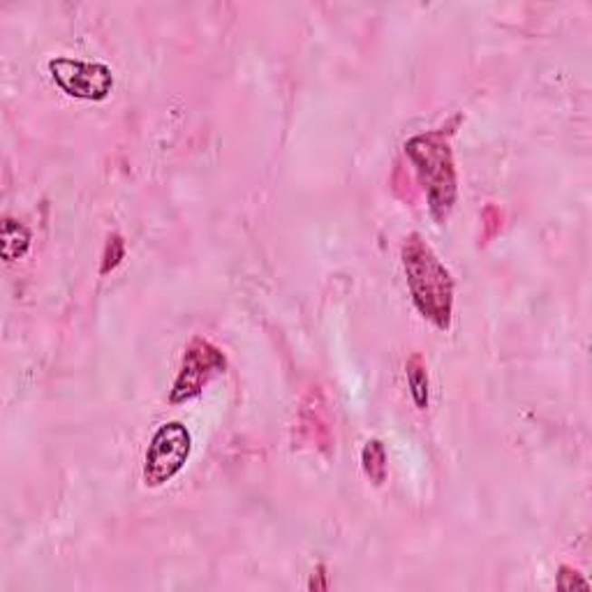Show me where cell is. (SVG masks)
<instances>
[{
  "mask_svg": "<svg viewBox=\"0 0 592 592\" xmlns=\"http://www.w3.org/2000/svg\"><path fill=\"white\" fill-rule=\"evenodd\" d=\"M3 259L5 262H16L24 255L28 253V247H31V232H28L26 225H21V222L12 220V218H5L3 222Z\"/></svg>",
  "mask_w": 592,
  "mask_h": 592,
  "instance_id": "7",
  "label": "cell"
},
{
  "mask_svg": "<svg viewBox=\"0 0 592 592\" xmlns=\"http://www.w3.org/2000/svg\"><path fill=\"white\" fill-rule=\"evenodd\" d=\"M192 451V435L180 422L162 423L150 438L144 459V484L158 489L186 468Z\"/></svg>",
  "mask_w": 592,
  "mask_h": 592,
  "instance_id": "3",
  "label": "cell"
},
{
  "mask_svg": "<svg viewBox=\"0 0 592 592\" xmlns=\"http://www.w3.org/2000/svg\"><path fill=\"white\" fill-rule=\"evenodd\" d=\"M227 371V359L213 343L195 338L180 361V371L171 386L170 403L180 405L199 396L218 375Z\"/></svg>",
  "mask_w": 592,
  "mask_h": 592,
  "instance_id": "4",
  "label": "cell"
},
{
  "mask_svg": "<svg viewBox=\"0 0 592 592\" xmlns=\"http://www.w3.org/2000/svg\"><path fill=\"white\" fill-rule=\"evenodd\" d=\"M401 255L407 287L417 310L440 331H449L453 313V278L449 268L432 253L422 234H410L403 243Z\"/></svg>",
  "mask_w": 592,
  "mask_h": 592,
  "instance_id": "1",
  "label": "cell"
},
{
  "mask_svg": "<svg viewBox=\"0 0 592 592\" xmlns=\"http://www.w3.org/2000/svg\"><path fill=\"white\" fill-rule=\"evenodd\" d=\"M49 73L63 93L77 100L100 102L113 88V74L102 63L77 61V58H53Z\"/></svg>",
  "mask_w": 592,
  "mask_h": 592,
  "instance_id": "5",
  "label": "cell"
},
{
  "mask_svg": "<svg viewBox=\"0 0 592 592\" xmlns=\"http://www.w3.org/2000/svg\"><path fill=\"white\" fill-rule=\"evenodd\" d=\"M125 257V241L121 234H112L107 238V246H104L102 253V267H100V276H107L113 268L119 267Z\"/></svg>",
  "mask_w": 592,
  "mask_h": 592,
  "instance_id": "9",
  "label": "cell"
},
{
  "mask_svg": "<svg viewBox=\"0 0 592 592\" xmlns=\"http://www.w3.org/2000/svg\"><path fill=\"white\" fill-rule=\"evenodd\" d=\"M326 587H329V583H326L325 567H320V569H317V574H313V578H310L308 590H326Z\"/></svg>",
  "mask_w": 592,
  "mask_h": 592,
  "instance_id": "11",
  "label": "cell"
},
{
  "mask_svg": "<svg viewBox=\"0 0 592 592\" xmlns=\"http://www.w3.org/2000/svg\"><path fill=\"white\" fill-rule=\"evenodd\" d=\"M405 155L414 165L419 186L426 190L432 220L442 225L451 216L459 197V179L447 137L442 132L417 134L405 144Z\"/></svg>",
  "mask_w": 592,
  "mask_h": 592,
  "instance_id": "2",
  "label": "cell"
},
{
  "mask_svg": "<svg viewBox=\"0 0 592 592\" xmlns=\"http://www.w3.org/2000/svg\"><path fill=\"white\" fill-rule=\"evenodd\" d=\"M405 375L407 386H410V396H412L417 410H428V403H431V380H428V371L422 354H412L407 359Z\"/></svg>",
  "mask_w": 592,
  "mask_h": 592,
  "instance_id": "6",
  "label": "cell"
},
{
  "mask_svg": "<svg viewBox=\"0 0 592 592\" xmlns=\"http://www.w3.org/2000/svg\"><path fill=\"white\" fill-rule=\"evenodd\" d=\"M389 459H386V449L380 440H368L364 451H361V465H364V472L368 474V480L375 486H382L386 481V474H389Z\"/></svg>",
  "mask_w": 592,
  "mask_h": 592,
  "instance_id": "8",
  "label": "cell"
},
{
  "mask_svg": "<svg viewBox=\"0 0 592 592\" xmlns=\"http://www.w3.org/2000/svg\"><path fill=\"white\" fill-rule=\"evenodd\" d=\"M556 586L560 587V590H577V587H583V590H587V587H590V583H587L586 578H583L581 574L577 572V569L562 565L560 574H558Z\"/></svg>",
  "mask_w": 592,
  "mask_h": 592,
  "instance_id": "10",
  "label": "cell"
}]
</instances>
